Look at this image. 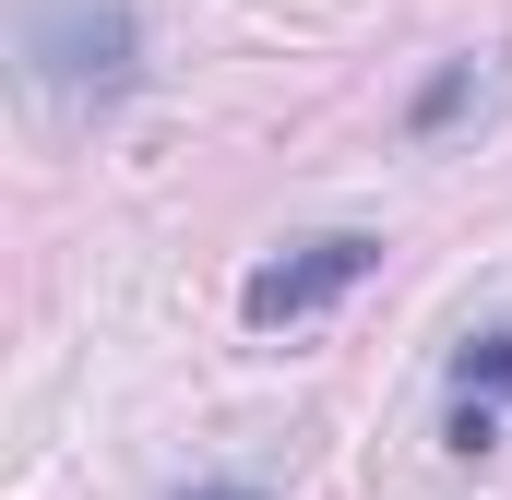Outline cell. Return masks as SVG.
Returning a JSON list of instances; mask_svg holds the SVG:
<instances>
[{
  "label": "cell",
  "instance_id": "6da1fadb",
  "mask_svg": "<svg viewBox=\"0 0 512 500\" xmlns=\"http://www.w3.org/2000/svg\"><path fill=\"white\" fill-rule=\"evenodd\" d=\"M24 60L60 108H120L143 72V24L131 0H24Z\"/></svg>",
  "mask_w": 512,
  "mask_h": 500
},
{
  "label": "cell",
  "instance_id": "277c9868",
  "mask_svg": "<svg viewBox=\"0 0 512 500\" xmlns=\"http://www.w3.org/2000/svg\"><path fill=\"white\" fill-rule=\"evenodd\" d=\"M465 108H477V60L429 72V84H417V108H405V131H441V120H465Z\"/></svg>",
  "mask_w": 512,
  "mask_h": 500
},
{
  "label": "cell",
  "instance_id": "3957f363",
  "mask_svg": "<svg viewBox=\"0 0 512 500\" xmlns=\"http://www.w3.org/2000/svg\"><path fill=\"white\" fill-rule=\"evenodd\" d=\"M453 405H512V322L453 346Z\"/></svg>",
  "mask_w": 512,
  "mask_h": 500
},
{
  "label": "cell",
  "instance_id": "5b68a950",
  "mask_svg": "<svg viewBox=\"0 0 512 500\" xmlns=\"http://www.w3.org/2000/svg\"><path fill=\"white\" fill-rule=\"evenodd\" d=\"M179 500H262V489H239V477H203V489H179Z\"/></svg>",
  "mask_w": 512,
  "mask_h": 500
},
{
  "label": "cell",
  "instance_id": "7a4b0ae2",
  "mask_svg": "<svg viewBox=\"0 0 512 500\" xmlns=\"http://www.w3.org/2000/svg\"><path fill=\"white\" fill-rule=\"evenodd\" d=\"M370 262H382V239H358V227H334V239H298L286 262H262L251 286H239V310H251L262 334H274V322H310V310H334V298H346Z\"/></svg>",
  "mask_w": 512,
  "mask_h": 500
}]
</instances>
